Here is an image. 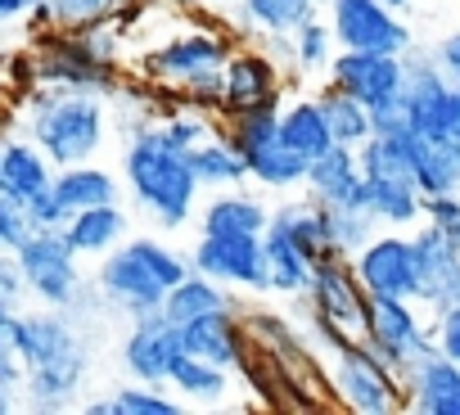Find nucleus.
I'll return each instance as SVG.
<instances>
[{"label": "nucleus", "mask_w": 460, "mask_h": 415, "mask_svg": "<svg viewBox=\"0 0 460 415\" xmlns=\"http://www.w3.org/2000/svg\"><path fill=\"white\" fill-rule=\"evenodd\" d=\"M95 285L104 289L109 307L127 312L131 321H140L149 312H163V298H167V285L149 271V262L131 249V240L118 244L113 253H104V262L95 271Z\"/></svg>", "instance_id": "obj_15"}, {"label": "nucleus", "mask_w": 460, "mask_h": 415, "mask_svg": "<svg viewBox=\"0 0 460 415\" xmlns=\"http://www.w3.org/2000/svg\"><path fill=\"white\" fill-rule=\"evenodd\" d=\"M185 330V348L212 366H226V370H244L249 366V325L240 321V312H212L203 321H190L181 325Z\"/></svg>", "instance_id": "obj_21"}, {"label": "nucleus", "mask_w": 460, "mask_h": 415, "mask_svg": "<svg viewBox=\"0 0 460 415\" xmlns=\"http://www.w3.org/2000/svg\"><path fill=\"white\" fill-rule=\"evenodd\" d=\"M0 343H10L23 366V397L32 411H64L82 379H86V348L77 334V321H68L59 307L46 312H0Z\"/></svg>", "instance_id": "obj_1"}, {"label": "nucleus", "mask_w": 460, "mask_h": 415, "mask_svg": "<svg viewBox=\"0 0 460 415\" xmlns=\"http://www.w3.org/2000/svg\"><path fill=\"white\" fill-rule=\"evenodd\" d=\"M28 217H32V226H37V231H64V226L73 222V213L64 208V199L55 194V185L28 203Z\"/></svg>", "instance_id": "obj_42"}, {"label": "nucleus", "mask_w": 460, "mask_h": 415, "mask_svg": "<svg viewBox=\"0 0 460 415\" xmlns=\"http://www.w3.org/2000/svg\"><path fill=\"white\" fill-rule=\"evenodd\" d=\"M424 222H433L438 231H447L460 244V190H451V194H424Z\"/></svg>", "instance_id": "obj_41"}, {"label": "nucleus", "mask_w": 460, "mask_h": 415, "mask_svg": "<svg viewBox=\"0 0 460 415\" xmlns=\"http://www.w3.org/2000/svg\"><path fill=\"white\" fill-rule=\"evenodd\" d=\"M122 176H127L136 203L163 231H181L194 217V199H199L203 181H199L190 154H181V149H172L163 140L158 122H149L136 136H127Z\"/></svg>", "instance_id": "obj_4"}, {"label": "nucleus", "mask_w": 460, "mask_h": 415, "mask_svg": "<svg viewBox=\"0 0 460 415\" xmlns=\"http://www.w3.org/2000/svg\"><path fill=\"white\" fill-rule=\"evenodd\" d=\"M280 136H285V145H294L303 158H321V154H330V149L339 145L321 100H289V104L280 109Z\"/></svg>", "instance_id": "obj_27"}, {"label": "nucleus", "mask_w": 460, "mask_h": 415, "mask_svg": "<svg viewBox=\"0 0 460 415\" xmlns=\"http://www.w3.org/2000/svg\"><path fill=\"white\" fill-rule=\"evenodd\" d=\"M23 294H32V289H28V276H23L19 258L5 253V262H0V312H19Z\"/></svg>", "instance_id": "obj_43"}, {"label": "nucleus", "mask_w": 460, "mask_h": 415, "mask_svg": "<svg viewBox=\"0 0 460 415\" xmlns=\"http://www.w3.org/2000/svg\"><path fill=\"white\" fill-rule=\"evenodd\" d=\"M294 68H303V73H330V64L339 59V37H334V23L330 19H321V14H312L307 23H298L294 32Z\"/></svg>", "instance_id": "obj_35"}, {"label": "nucleus", "mask_w": 460, "mask_h": 415, "mask_svg": "<svg viewBox=\"0 0 460 415\" xmlns=\"http://www.w3.org/2000/svg\"><path fill=\"white\" fill-rule=\"evenodd\" d=\"M406 118L420 136H456L460 131V86L442 73L429 46L406 50Z\"/></svg>", "instance_id": "obj_7"}, {"label": "nucleus", "mask_w": 460, "mask_h": 415, "mask_svg": "<svg viewBox=\"0 0 460 415\" xmlns=\"http://www.w3.org/2000/svg\"><path fill=\"white\" fill-rule=\"evenodd\" d=\"M352 262H357V276L370 289V298H415L420 303V253H415V235H402V231L375 235Z\"/></svg>", "instance_id": "obj_13"}, {"label": "nucleus", "mask_w": 460, "mask_h": 415, "mask_svg": "<svg viewBox=\"0 0 460 415\" xmlns=\"http://www.w3.org/2000/svg\"><path fill=\"white\" fill-rule=\"evenodd\" d=\"M14 258H19V267H23V276H28V289H32L37 303L68 312V307L82 298V289H86L82 276H77V258H82V253L68 244L64 231H32V235L14 249Z\"/></svg>", "instance_id": "obj_9"}, {"label": "nucleus", "mask_w": 460, "mask_h": 415, "mask_svg": "<svg viewBox=\"0 0 460 415\" xmlns=\"http://www.w3.org/2000/svg\"><path fill=\"white\" fill-rule=\"evenodd\" d=\"M285 100V64L267 46H240L226 64V95H221V118L249 113L258 104Z\"/></svg>", "instance_id": "obj_16"}, {"label": "nucleus", "mask_w": 460, "mask_h": 415, "mask_svg": "<svg viewBox=\"0 0 460 415\" xmlns=\"http://www.w3.org/2000/svg\"><path fill=\"white\" fill-rule=\"evenodd\" d=\"M235 50H240V41L230 37L221 23L194 19L190 28H181L176 37H167L163 46L145 50L136 77H149L154 86L172 91L185 104H199V109L221 113L226 64H230V55H235Z\"/></svg>", "instance_id": "obj_2"}, {"label": "nucleus", "mask_w": 460, "mask_h": 415, "mask_svg": "<svg viewBox=\"0 0 460 415\" xmlns=\"http://www.w3.org/2000/svg\"><path fill=\"white\" fill-rule=\"evenodd\" d=\"M19 104V122L23 136H32L55 167H73V163H91L104 149V95L91 91H59V86H28L23 95H14Z\"/></svg>", "instance_id": "obj_3"}, {"label": "nucleus", "mask_w": 460, "mask_h": 415, "mask_svg": "<svg viewBox=\"0 0 460 415\" xmlns=\"http://www.w3.org/2000/svg\"><path fill=\"white\" fill-rule=\"evenodd\" d=\"M262 240H267V262H271V294H280V298H307L316 258H307L298 244H289L280 235H262Z\"/></svg>", "instance_id": "obj_33"}, {"label": "nucleus", "mask_w": 460, "mask_h": 415, "mask_svg": "<svg viewBox=\"0 0 460 415\" xmlns=\"http://www.w3.org/2000/svg\"><path fill=\"white\" fill-rule=\"evenodd\" d=\"M307 194L321 203H343V208H357V213H375V181L361 167V149L334 145L330 154L312 158Z\"/></svg>", "instance_id": "obj_18"}, {"label": "nucleus", "mask_w": 460, "mask_h": 415, "mask_svg": "<svg viewBox=\"0 0 460 415\" xmlns=\"http://www.w3.org/2000/svg\"><path fill=\"white\" fill-rule=\"evenodd\" d=\"M316 5L321 0H240V14L249 28L271 37V32H294L298 23H307Z\"/></svg>", "instance_id": "obj_36"}, {"label": "nucleus", "mask_w": 460, "mask_h": 415, "mask_svg": "<svg viewBox=\"0 0 460 415\" xmlns=\"http://www.w3.org/2000/svg\"><path fill=\"white\" fill-rule=\"evenodd\" d=\"M411 163L424 194L460 190V140L456 136H420L411 131Z\"/></svg>", "instance_id": "obj_24"}, {"label": "nucleus", "mask_w": 460, "mask_h": 415, "mask_svg": "<svg viewBox=\"0 0 460 415\" xmlns=\"http://www.w3.org/2000/svg\"><path fill=\"white\" fill-rule=\"evenodd\" d=\"M55 194L64 199L68 213H82V208H100V203H118L122 185L113 172L95 167V163H73V167H59L55 176Z\"/></svg>", "instance_id": "obj_30"}, {"label": "nucleus", "mask_w": 460, "mask_h": 415, "mask_svg": "<svg viewBox=\"0 0 460 415\" xmlns=\"http://www.w3.org/2000/svg\"><path fill=\"white\" fill-rule=\"evenodd\" d=\"M325 19L334 23L343 50L406 55L415 46V32L402 23V10H393L388 0H325Z\"/></svg>", "instance_id": "obj_10"}, {"label": "nucleus", "mask_w": 460, "mask_h": 415, "mask_svg": "<svg viewBox=\"0 0 460 415\" xmlns=\"http://www.w3.org/2000/svg\"><path fill=\"white\" fill-rule=\"evenodd\" d=\"M411 411L420 415H460V361H451L438 343L402 375Z\"/></svg>", "instance_id": "obj_20"}, {"label": "nucleus", "mask_w": 460, "mask_h": 415, "mask_svg": "<svg viewBox=\"0 0 460 415\" xmlns=\"http://www.w3.org/2000/svg\"><path fill=\"white\" fill-rule=\"evenodd\" d=\"M212 312H240L235 294H230L221 280L203 276V271H190L176 289H167L163 298V316L176 321V325H190V321H203Z\"/></svg>", "instance_id": "obj_25"}, {"label": "nucleus", "mask_w": 460, "mask_h": 415, "mask_svg": "<svg viewBox=\"0 0 460 415\" xmlns=\"http://www.w3.org/2000/svg\"><path fill=\"white\" fill-rule=\"evenodd\" d=\"M321 203V199H316ZM321 222H325V240L330 249L357 258L370 240H375V226L379 217L375 213H357V208H343V203H321Z\"/></svg>", "instance_id": "obj_34"}, {"label": "nucleus", "mask_w": 460, "mask_h": 415, "mask_svg": "<svg viewBox=\"0 0 460 415\" xmlns=\"http://www.w3.org/2000/svg\"><path fill=\"white\" fill-rule=\"evenodd\" d=\"M23 14H28V0H0V19H5V23L23 19Z\"/></svg>", "instance_id": "obj_46"}, {"label": "nucleus", "mask_w": 460, "mask_h": 415, "mask_svg": "<svg viewBox=\"0 0 460 415\" xmlns=\"http://www.w3.org/2000/svg\"><path fill=\"white\" fill-rule=\"evenodd\" d=\"M433 339H438V348H442L451 361H460V303L433 316Z\"/></svg>", "instance_id": "obj_44"}, {"label": "nucleus", "mask_w": 460, "mask_h": 415, "mask_svg": "<svg viewBox=\"0 0 460 415\" xmlns=\"http://www.w3.org/2000/svg\"><path fill=\"white\" fill-rule=\"evenodd\" d=\"M388 5H393V10H411V0H388Z\"/></svg>", "instance_id": "obj_47"}, {"label": "nucleus", "mask_w": 460, "mask_h": 415, "mask_svg": "<svg viewBox=\"0 0 460 415\" xmlns=\"http://www.w3.org/2000/svg\"><path fill=\"white\" fill-rule=\"evenodd\" d=\"M181 397H194V402H217L226 397V366H212L194 352H181L172 361V379H167Z\"/></svg>", "instance_id": "obj_37"}, {"label": "nucleus", "mask_w": 460, "mask_h": 415, "mask_svg": "<svg viewBox=\"0 0 460 415\" xmlns=\"http://www.w3.org/2000/svg\"><path fill=\"white\" fill-rule=\"evenodd\" d=\"M316 100L325 104V118H330V127H334V140H339V145L361 149V145L375 136V109H370V104H361L357 95H348L343 86L325 82Z\"/></svg>", "instance_id": "obj_31"}, {"label": "nucleus", "mask_w": 460, "mask_h": 415, "mask_svg": "<svg viewBox=\"0 0 460 415\" xmlns=\"http://www.w3.org/2000/svg\"><path fill=\"white\" fill-rule=\"evenodd\" d=\"M122 5H127V0H50L59 28H86V23H95V19L122 10Z\"/></svg>", "instance_id": "obj_39"}, {"label": "nucleus", "mask_w": 460, "mask_h": 415, "mask_svg": "<svg viewBox=\"0 0 460 415\" xmlns=\"http://www.w3.org/2000/svg\"><path fill=\"white\" fill-rule=\"evenodd\" d=\"M55 163L50 154L32 140V136H10L5 149H0V194L5 199H19V203H32L37 194H46L55 185Z\"/></svg>", "instance_id": "obj_22"}, {"label": "nucleus", "mask_w": 460, "mask_h": 415, "mask_svg": "<svg viewBox=\"0 0 460 415\" xmlns=\"http://www.w3.org/2000/svg\"><path fill=\"white\" fill-rule=\"evenodd\" d=\"M433 55H438V64H442V73L460 86V32H447L438 46H433Z\"/></svg>", "instance_id": "obj_45"}, {"label": "nucleus", "mask_w": 460, "mask_h": 415, "mask_svg": "<svg viewBox=\"0 0 460 415\" xmlns=\"http://www.w3.org/2000/svg\"><path fill=\"white\" fill-rule=\"evenodd\" d=\"M68 244L77 253H113L118 244H127V213L118 203H100V208H82L73 213V222L64 226Z\"/></svg>", "instance_id": "obj_28"}, {"label": "nucleus", "mask_w": 460, "mask_h": 415, "mask_svg": "<svg viewBox=\"0 0 460 415\" xmlns=\"http://www.w3.org/2000/svg\"><path fill=\"white\" fill-rule=\"evenodd\" d=\"M32 68H37V82L46 86H59V91H91V95H104L113 100L118 95V73L109 64H100L82 37L73 28H55L46 37H32Z\"/></svg>", "instance_id": "obj_8"}, {"label": "nucleus", "mask_w": 460, "mask_h": 415, "mask_svg": "<svg viewBox=\"0 0 460 415\" xmlns=\"http://www.w3.org/2000/svg\"><path fill=\"white\" fill-rule=\"evenodd\" d=\"M330 384H334L339 406L357 411V415H393V411L411 406L406 379L366 339L343 343L339 352H330Z\"/></svg>", "instance_id": "obj_6"}, {"label": "nucleus", "mask_w": 460, "mask_h": 415, "mask_svg": "<svg viewBox=\"0 0 460 415\" xmlns=\"http://www.w3.org/2000/svg\"><path fill=\"white\" fill-rule=\"evenodd\" d=\"M415 253H420V303L438 312L460 303V244L438 231L433 222H420L415 231Z\"/></svg>", "instance_id": "obj_19"}, {"label": "nucleus", "mask_w": 460, "mask_h": 415, "mask_svg": "<svg viewBox=\"0 0 460 415\" xmlns=\"http://www.w3.org/2000/svg\"><path fill=\"white\" fill-rule=\"evenodd\" d=\"M190 262L221 285H235L244 294H271V262L262 235H203L190 249Z\"/></svg>", "instance_id": "obj_11"}, {"label": "nucleus", "mask_w": 460, "mask_h": 415, "mask_svg": "<svg viewBox=\"0 0 460 415\" xmlns=\"http://www.w3.org/2000/svg\"><path fill=\"white\" fill-rule=\"evenodd\" d=\"M375 217L388 231H406L424 222V190L420 181H375Z\"/></svg>", "instance_id": "obj_32"}, {"label": "nucleus", "mask_w": 460, "mask_h": 415, "mask_svg": "<svg viewBox=\"0 0 460 415\" xmlns=\"http://www.w3.org/2000/svg\"><path fill=\"white\" fill-rule=\"evenodd\" d=\"M190 163H194V172H199V181H203L208 190H235V185H244V181L253 176L244 149L226 136V122H221L217 136H208L203 145L190 149Z\"/></svg>", "instance_id": "obj_26"}, {"label": "nucleus", "mask_w": 460, "mask_h": 415, "mask_svg": "<svg viewBox=\"0 0 460 415\" xmlns=\"http://www.w3.org/2000/svg\"><path fill=\"white\" fill-rule=\"evenodd\" d=\"M366 343H370L397 375H406L438 339H433V325L420 321L415 298H370V330H366Z\"/></svg>", "instance_id": "obj_12"}, {"label": "nucleus", "mask_w": 460, "mask_h": 415, "mask_svg": "<svg viewBox=\"0 0 460 415\" xmlns=\"http://www.w3.org/2000/svg\"><path fill=\"white\" fill-rule=\"evenodd\" d=\"M334 86L357 95L370 109L402 104L406 95V55H379V50H339V59L325 73Z\"/></svg>", "instance_id": "obj_14"}, {"label": "nucleus", "mask_w": 460, "mask_h": 415, "mask_svg": "<svg viewBox=\"0 0 460 415\" xmlns=\"http://www.w3.org/2000/svg\"><path fill=\"white\" fill-rule=\"evenodd\" d=\"M181 352H190L185 348V330L176 321H167L163 312H149V316L131 321V334L122 343V366L140 384H167L172 379V361Z\"/></svg>", "instance_id": "obj_17"}, {"label": "nucleus", "mask_w": 460, "mask_h": 415, "mask_svg": "<svg viewBox=\"0 0 460 415\" xmlns=\"http://www.w3.org/2000/svg\"><path fill=\"white\" fill-rule=\"evenodd\" d=\"M32 231H37V226H32V217H28V203L0 194V244H5V253H14Z\"/></svg>", "instance_id": "obj_40"}, {"label": "nucleus", "mask_w": 460, "mask_h": 415, "mask_svg": "<svg viewBox=\"0 0 460 415\" xmlns=\"http://www.w3.org/2000/svg\"><path fill=\"white\" fill-rule=\"evenodd\" d=\"M118 402V415H181V402H172L163 393V384H131V388H118L113 393Z\"/></svg>", "instance_id": "obj_38"}, {"label": "nucleus", "mask_w": 460, "mask_h": 415, "mask_svg": "<svg viewBox=\"0 0 460 415\" xmlns=\"http://www.w3.org/2000/svg\"><path fill=\"white\" fill-rule=\"evenodd\" d=\"M199 217H203V235H267L271 208L235 185V190H221L217 199H208Z\"/></svg>", "instance_id": "obj_23"}, {"label": "nucleus", "mask_w": 460, "mask_h": 415, "mask_svg": "<svg viewBox=\"0 0 460 415\" xmlns=\"http://www.w3.org/2000/svg\"><path fill=\"white\" fill-rule=\"evenodd\" d=\"M456 140H460V131H456Z\"/></svg>", "instance_id": "obj_48"}, {"label": "nucleus", "mask_w": 460, "mask_h": 415, "mask_svg": "<svg viewBox=\"0 0 460 415\" xmlns=\"http://www.w3.org/2000/svg\"><path fill=\"white\" fill-rule=\"evenodd\" d=\"M244 158H249V172H253L258 185H267V190H307L312 158H303L294 145H285V136L258 145V149L244 154Z\"/></svg>", "instance_id": "obj_29"}, {"label": "nucleus", "mask_w": 460, "mask_h": 415, "mask_svg": "<svg viewBox=\"0 0 460 415\" xmlns=\"http://www.w3.org/2000/svg\"><path fill=\"white\" fill-rule=\"evenodd\" d=\"M303 303H307L312 339L325 343L330 352H339L343 343L366 339V330H370V289L361 285L357 262L339 249H325L316 258Z\"/></svg>", "instance_id": "obj_5"}]
</instances>
